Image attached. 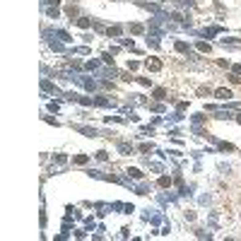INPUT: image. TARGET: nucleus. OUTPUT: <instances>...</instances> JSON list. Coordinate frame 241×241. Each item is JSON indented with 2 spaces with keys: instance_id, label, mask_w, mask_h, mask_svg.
<instances>
[{
  "instance_id": "nucleus-1",
  "label": "nucleus",
  "mask_w": 241,
  "mask_h": 241,
  "mask_svg": "<svg viewBox=\"0 0 241 241\" xmlns=\"http://www.w3.org/2000/svg\"><path fill=\"white\" fill-rule=\"evenodd\" d=\"M217 97H219V99H229L231 92H229V89H217Z\"/></svg>"
}]
</instances>
